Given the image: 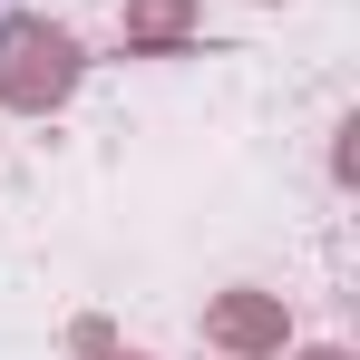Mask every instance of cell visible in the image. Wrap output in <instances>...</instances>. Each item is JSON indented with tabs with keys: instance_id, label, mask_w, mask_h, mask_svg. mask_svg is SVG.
Here are the masks:
<instances>
[{
	"instance_id": "6da1fadb",
	"label": "cell",
	"mask_w": 360,
	"mask_h": 360,
	"mask_svg": "<svg viewBox=\"0 0 360 360\" xmlns=\"http://www.w3.org/2000/svg\"><path fill=\"white\" fill-rule=\"evenodd\" d=\"M78 39H68L59 20H39V10H20V20H0V108H20V117H49L68 88H78Z\"/></svg>"
},
{
	"instance_id": "7a4b0ae2",
	"label": "cell",
	"mask_w": 360,
	"mask_h": 360,
	"mask_svg": "<svg viewBox=\"0 0 360 360\" xmlns=\"http://www.w3.org/2000/svg\"><path fill=\"white\" fill-rule=\"evenodd\" d=\"M205 341L234 351V360L283 351V302H273V292H214V302H205Z\"/></svg>"
},
{
	"instance_id": "3957f363",
	"label": "cell",
	"mask_w": 360,
	"mask_h": 360,
	"mask_svg": "<svg viewBox=\"0 0 360 360\" xmlns=\"http://www.w3.org/2000/svg\"><path fill=\"white\" fill-rule=\"evenodd\" d=\"M195 30V0H127V49H176Z\"/></svg>"
},
{
	"instance_id": "277c9868",
	"label": "cell",
	"mask_w": 360,
	"mask_h": 360,
	"mask_svg": "<svg viewBox=\"0 0 360 360\" xmlns=\"http://www.w3.org/2000/svg\"><path fill=\"white\" fill-rule=\"evenodd\" d=\"M302 360H351V351H302Z\"/></svg>"
},
{
	"instance_id": "5b68a950",
	"label": "cell",
	"mask_w": 360,
	"mask_h": 360,
	"mask_svg": "<svg viewBox=\"0 0 360 360\" xmlns=\"http://www.w3.org/2000/svg\"><path fill=\"white\" fill-rule=\"evenodd\" d=\"M108 360H136V351H108Z\"/></svg>"
}]
</instances>
